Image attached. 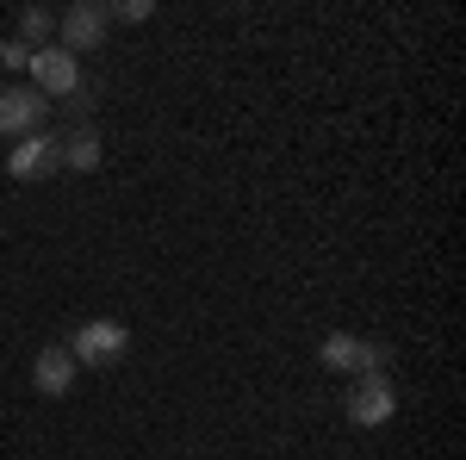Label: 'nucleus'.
<instances>
[{"mask_svg":"<svg viewBox=\"0 0 466 460\" xmlns=\"http://www.w3.org/2000/svg\"><path fill=\"white\" fill-rule=\"evenodd\" d=\"M44 118H50V100L37 94V87H25V81H6L0 87V138H32V131H44Z\"/></svg>","mask_w":466,"mask_h":460,"instance_id":"nucleus-5","label":"nucleus"},{"mask_svg":"<svg viewBox=\"0 0 466 460\" xmlns=\"http://www.w3.org/2000/svg\"><path fill=\"white\" fill-rule=\"evenodd\" d=\"M56 32V13H44V6H19V44L25 50H44V37Z\"/></svg>","mask_w":466,"mask_h":460,"instance_id":"nucleus-10","label":"nucleus"},{"mask_svg":"<svg viewBox=\"0 0 466 460\" xmlns=\"http://www.w3.org/2000/svg\"><path fill=\"white\" fill-rule=\"evenodd\" d=\"M69 354H75V367H118L131 354V330L118 318H87L69 336Z\"/></svg>","mask_w":466,"mask_h":460,"instance_id":"nucleus-2","label":"nucleus"},{"mask_svg":"<svg viewBox=\"0 0 466 460\" xmlns=\"http://www.w3.org/2000/svg\"><path fill=\"white\" fill-rule=\"evenodd\" d=\"M0 63H6L13 75H25V69H32V50H25L19 37H6V44H0Z\"/></svg>","mask_w":466,"mask_h":460,"instance_id":"nucleus-12","label":"nucleus"},{"mask_svg":"<svg viewBox=\"0 0 466 460\" xmlns=\"http://www.w3.org/2000/svg\"><path fill=\"white\" fill-rule=\"evenodd\" d=\"M32 87L44 94V100H69V94H81V63H75L63 44H44V50H32Z\"/></svg>","mask_w":466,"mask_h":460,"instance_id":"nucleus-6","label":"nucleus"},{"mask_svg":"<svg viewBox=\"0 0 466 460\" xmlns=\"http://www.w3.org/2000/svg\"><path fill=\"white\" fill-rule=\"evenodd\" d=\"M392 411H398V392L386 373H367V380H355V386L342 392V417L355 429H380V424H392Z\"/></svg>","mask_w":466,"mask_h":460,"instance_id":"nucleus-3","label":"nucleus"},{"mask_svg":"<svg viewBox=\"0 0 466 460\" xmlns=\"http://www.w3.org/2000/svg\"><path fill=\"white\" fill-rule=\"evenodd\" d=\"M63 169V156H56V131H32V138H19L6 149V175L13 180H50Z\"/></svg>","mask_w":466,"mask_h":460,"instance_id":"nucleus-7","label":"nucleus"},{"mask_svg":"<svg viewBox=\"0 0 466 460\" xmlns=\"http://www.w3.org/2000/svg\"><path fill=\"white\" fill-rule=\"evenodd\" d=\"M75 354H69V342H50V349H37V361H32V386H37V398H69L75 392Z\"/></svg>","mask_w":466,"mask_h":460,"instance_id":"nucleus-8","label":"nucleus"},{"mask_svg":"<svg viewBox=\"0 0 466 460\" xmlns=\"http://www.w3.org/2000/svg\"><path fill=\"white\" fill-rule=\"evenodd\" d=\"M144 19H156L149 0H112L106 6V26H144Z\"/></svg>","mask_w":466,"mask_h":460,"instance_id":"nucleus-11","label":"nucleus"},{"mask_svg":"<svg viewBox=\"0 0 466 460\" xmlns=\"http://www.w3.org/2000/svg\"><path fill=\"white\" fill-rule=\"evenodd\" d=\"M56 156H63V169H75V175H94V169H100V156H106V143H100L94 125H75V131L56 138Z\"/></svg>","mask_w":466,"mask_h":460,"instance_id":"nucleus-9","label":"nucleus"},{"mask_svg":"<svg viewBox=\"0 0 466 460\" xmlns=\"http://www.w3.org/2000/svg\"><path fill=\"white\" fill-rule=\"evenodd\" d=\"M106 6L100 0H75L69 13H56V44L81 63V50H106Z\"/></svg>","mask_w":466,"mask_h":460,"instance_id":"nucleus-4","label":"nucleus"},{"mask_svg":"<svg viewBox=\"0 0 466 460\" xmlns=\"http://www.w3.org/2000/svg\"><path fill=\"white\" fill-rule=\"evenodd\" d=\"M318 361L329 367V373H355V380H367V373H386L392 349L373 342V336H355V330H329V336L318 342Z\"/></svg>","mask_w":466,"mask_h":460,"instance_id":"nucleus-1","label":"nucleus"}]
</instances>
